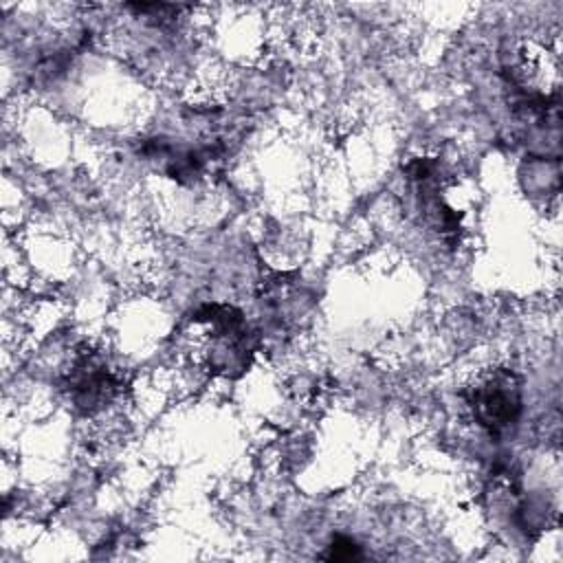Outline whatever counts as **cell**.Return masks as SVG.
Instances as JSON below:
<instances>
[{"label":"cell","mask_w":563,"mask_h":563,"mask_svg":"<svg viewBox=\"0 0 563 563\" xmlns=\"http://www.w3.org/2000/svg\"><path fill=\"white\" fill-rule=\"evenodd\" d=\"M405 178L413 191V200L422 222L435 231L444 242L457 246L464 231V216L446 200V169L440 158L418 156L405 167Z\"/></svg>","instance_id":"obj_1"},{"label":"cell","mask_w":563,"mask_h":563,"mask_svg":"<svg viewBox=\"0 0 563 563\" xmlns=\"http://www.w3.org/2000/svg\"><path fill=\"white\" fill-rule=\"evenodd\" d=\"M466 400L475 422L482 429H486L490 435H504L521 416V380L508 367L490 369L468 387Z\"/></svg>","instance_id":"obj_2"},{"label":"cell","mask_w":563,"mask_h":563,"mask_svg":"<svg viewBox=\"0 0 563 563\" xmlns=\"http://www.w3.org/2000/svg\"><path fill=\"white\" fill-rule=\"evenodd\" d=\"M119 389L121 383L117 374L108 367L106 358L92 350H81L75 356L64 380V391L70 405L86 416L110 405Z\"/></svg>","instance_id":"obj_3"},{"label":"cell","mask_w":563,"mask_h":563,"mask_svg":"<svg viewBox=\"0 0 563 563\" xmlns=\"http://www.w3.org/2000/svg\"><path fill=\"white\" fill-rule=\"evenodd\" d=\"M325 561H358L363 559L361 545L345 534H334L332 541L328 543V550L321 554Z\"/></svg>","instance_id":"obj_4"}]
</instances>
